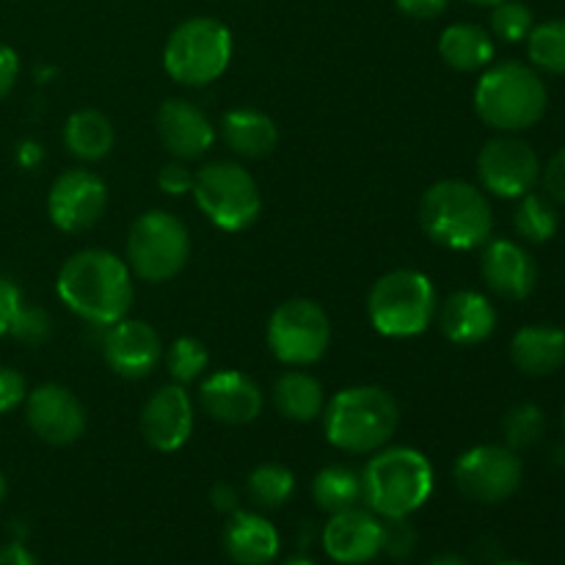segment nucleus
<instances>
[{
    "label": "nucleus",
    "instance_id": "nucleus-1",
    "mask_svg": "<svg viewBox=\"0 0 565 565\" xmlns=\"http://www.w3.org/2000/svg\"><path fill=\"white\" fill-rule=\"evenodd\" d=\"M58 298L94 326H114L132 303L130 270L116 254L86 248L72 254L55 281Z\"/></svg>",
    "mask_w": 565,
    "mask_h": 565
},
{
    "label": "nucleus",
    "instance_id": "nucleus-2",
    "mask_svg": "<svg viewBox=\"0 0 565 565\" xmlns=\"http://www.w3.org/2000/svg\"><path fill=\"white\" fill-rule=\"evenodd\" d=\"M419 224L425 235L439 246L469 252L491 241L494 213L478 185L463 180H441L423 193Z\"/></svg>",
    "mask_w": 565,
    "mask_h": 565
},
{
    "label": "nucleus",
    "instance_id": "nucleus-3",
    "mask_svg": "<svg viewBox=\"0 0 565 565\" xmlns=\"http://www.w3.org/2000/svg\"><path fill=\"white\" fill-rule=\"evenodd\" d=\"M397 403L381 386H351L337 392L326 406V439L342 452H375L395 436Z\"/></svg>",
    "mask_w": 565,
    "mask_h": 565
},
{
    "label": "nucleus",
    "instance_id": "nucleus-4",
    "mask_svg": "<svg viewBox=\"0 0 565 565\" xmlns=\"http://www.w3.org/2000/svg\"><path fill=\"white\" fill-rule=\"evenodd\" d=\"M434 491V467L412 447H390L362 472V500L384 519H408Z\"/></svg>",
    "mask_w": 565,
    "mask_h": 565
},
{
    "label": "nucleus",
    "instance_id": "nucleus-5",
    "mask_svg": "<svg viewBox=\"0 0 565 565\" xmlns=\"http://www.w3.org/2000/svg\"><path fill=\"white\" fill-rule=\"evenodd\" d=\"M544 81L539 72L519 61L489 66L475 88V110L489 127L500 132H519L533 127L546 114Z\"/></svg>",
    "mask_w": 565,
    "mask_h": 565
},
{
    "label": "nucleus",
    "instance_id": "nucleus-6",
    "mask_svg": "<svg viewBox=\"0 0 565 565\" xmlns=\"http://www.w3.org/2000/svg\"><path fill=\"white\" fill-rule=\"evenodd\" d=\"M436 287L419 270H390L367 296V315L375 331L395 340L417 337L436 318Z\"/></svg>",
    "mask_w": 565,
    "mask_h": 565
},
{
    "label": "nucleus",
    "instance_id": "nucleus-7",
    "mask_svg": "<svg viewBox=\"0 0 565 565\" xmlns=\"http://www.w3.org/2000/svg\"><path fill=\"white\" fill-rule=\"evenodd\" d=\"M232 58L230 28L213 17H191L166 39L163 66L182 86H207L221 77Z\"/></svg>",
    "mask_w": 565,
    "mask_h": 565
},
{
    "label": "nucleus",
    "instance_id": "nucleus-8",
    "mask_svg": "<svg viewBox=\"0 0 565 565\" xmlns=\"http://www.w3.org/2000/svg\"><path fill=\"white\" fill-rule=\"evenodd\" d=\"M193 196L210 224L224 232L248 230L263 210L254 177L232 160H215L204 166L193 180Z\"/></svg>",
    "mask_w": 565,
    "mask_h": 565
},
{
    "label": "nucleus",
    "instance_id": "nucleus-9",
    "mask_svg": "<svg viewBox=\"0 0 565 565\" xmlns=\"http://www.w3.org/2000/svg\"><path fill=\"white\" fill-rule=\"evenodd\" d=\"M191 257V235L177 215L149 210L138 215L127 235V259L143 281H169L185 268Z\"/></svg>",
    "mask_w": 565,
    "mask_h": 565
},
{
    "label": "nucleus",
    "instance_id": "nucleus-10",
    "mask_svg": "<svg viewBox=\"0 0 565 565\" xmlns=\"http://www.w3.org/2000/svg\"><path fill=\"white\" fill-rule=\"evenodd\" d=\"M331 342V320L309 298H292L268 320V348L281 364L307 367L323 359Z\"/></svg>",
    "mask_w": 565,
    "mask_h": 565
},
{
    "label": "nucleus",
    "instance_id": "nucleus-11",
    "mask_svg": "<svg viewBox=\"0 0 565 565\" xmlns=\"http://www.w3.org/2000/svg\"><path fill=\"white\" fill-rule=\"evenodd\" d=\"M458 491L480 505H497L522 486L524 467L516 450L500 445H480L463 452L452 469Z\"/></svg>",
    "mask_w": 565,
    "mask_h": 565
},
{
    "label": "nucleus",
    "instance_id": "nucleus-12",
    "mask_svg": "<svg viewBox=\"0 0 565 565\" xmlns=\"http://www.w3.org/2000/svg\"><path fill=\"white\" fill-rule=\"evenodd\" d=\"M478 174L486 191L502 199H522L539 185L541 160L522 138L500 136L480 149Z\"/></svg>",
    "mask_w": 565,
    "mask_h": 565
},
{
    "label": "nucleus",
    "instance_id": "nucleus-13",
    "mask_svg": "<svg viewBox=\"0 0 565 565\" xmlns=\"http://www.w3.org/2000/svg\"><path fill=\"white\" fill-rule=\"evenodd\" d=\"M108 207V185L103 177L86 169H70L55 177L47 196L50 221L61 232H86L97 224Z\"/></svg>",
    "mask_w": 565,
    "mask_h": 565
},
{
    "label": "nucleus",
    "instance_id": "nucleus-14",
    "mask_svg": "<svg viewBox=\"0 0 565 565\" xmlns=\"http://www.w3.org/2000/svg\"><path fill=\"white\" fill-rule=\"evenodd\" d=\"M25 417L33 434L55 447L72 445L86 430V412L75 392L61 384H42L28 395Z\"/></svg>",
    "mask_w": 565,
    "mask_h": 565
},
{
    "label": "nucleus",
    "instance_id": "nucleus-15",
    "mask_svg": "<svg viewBox=\"0 0 565 565\" xmlns=\"http://www.w3.org/2000/svg\"><path fill=\"white\" fill-rule=\"evenodd\" d=\"M326 555L340 565H364L381 555L384 544V522L362 508L331 513L329 524L323 527Z\"/></svg>",
    "mask_w": 565,
    "mask_h": 565
},
{
    "label": "nucleus",
    "instance_id": "nucleus-16",
    "mask_svg": "<svg viewBox=\"0 0 565 565\" xmlns=\"http://www.w3.org/2000/svg\"><path fill=\"white\" fill-rule=\"evenodd\" d=\"M193 430V403L182 384L160 386L141 412V434L158 452H174Z\"/></svg>",
    "mask_w": 565,
    "mask_h": 565
},
{
    "label": "nucleus",
    "instance_id": "nucleus-17",
    "mask_svg": "<svg viewBox=\"0 0 565 565\" xmlns=\"http://www.w3.org/2000/svg\"><path fill=\"white\" fill-rule=\"evenodd\" d=\"M160 345L158 331L143 320H127L121 318L119 323L108 326L105 334V362L121 379H147L160 362Z\"/></svg>",
    "mask_w": 565,
    "mask_h": 565
},
{
    "label": "nucleus",
    "instance_id": "nucleus-18",
    "mask_svg": "<svg viewBox=\"0 0 565 565\" xmlns=\"http://www.w3.org/2000/svg\"><path fill=\"white\" fill-rule=\"evenodd\" d=\"M199 401L210 417L226 425L254 423L263 412L259 386L237 370H221V373L210 375L199 390Z\"/></svg>",
    "mask_w": 565,
    "mask_h": 565
},
{
    "label": "nucleus",
    "instance_id": "nucleus-19",
    "mask_svg": "<svg viewBox=\"0 0 565 565\" xmlns=\"http://www.w3.org/2000/svg\"><path fill=\"white\" fill-rule=\"evenodd\" d=\"M160 143L180 160H196L213 147V121L188 99H166L158 110Z\"/></svg>",
    "mask_w": 565,
    "mask_h": 565
},
{
    "label": "nucleus",
    "instance_id": "nucleus-20",
    "mask_svg": "<svg viewBox=\"0 0 565 565\" xmlns=\"http://www.w3.org/2000/svg\"><path fill=\"white\" fill-rule=\"evenodd\" d=\"M480 274L486 285L508 301H522L539 285V268L533 257L513 241H489L480 257Z\"/></svg>",
    "mask_w": 565,
    "mask_h": 565
},
{
    "label": "nucleus",
    "instance_id": "nucleus-21",
    "mask_svg": "<svg viewBox=\"0 0 565 565\" xmlns=\"http://www.w3.org/2000/svg\"><path fill=\"white\" fill-rule=\"evenodd\" d=\"M439 329L452 345H480L497 329V309L475 290L452 292L439 307Z\"/></svg>",
    "mask_w": 565,
    "mask_h": 565
},
{
    "label": "nucleus",
    "instance_id": "nucleus-22",
    "mask_svg": "<svg viewBox=\"0 0 565 565\" xmlns=\"http://www.w3.org/2000/svg\"><path fill=\"white\" fill-rule=\"evenodd\" d=\"M224 550L237 565H270L279 557V530L252 511L230 513L224 527Z\"/></svg>",
    "mask_w": 565,
    "mask_h": 565
},
{
    "label": "nucleus",
    "instance_id": "nucleus-23",
    "mask_svg": "<svg viewBox=\"0 0 565 565\" xmlns=\"http://www.w3.org/2000/svg\"><path fill=\"white\" fill-rule=\"evenodd\" d=\"M511 359L524 375H552L565 364V331L524 326L511 340Z\"/></svg>",
    "mask_w": 565,
    "mask_h": 565
},
{
    "label": "nucleus",
    "instance_id": "nucleus-24",
    "mask_svg": "<svg viewBox=\"0 0 565 565\" xmlns=\"http://www.w3.org/2000/svg\"><path fill=\"white\" fill-rule=\"evenodd\" d=\"M224 143L241 158H265L279 143V130L268 114L254 108H235L221 119Z\"/></svg>",
    "mask_w": 565,
    "mask_h": 565
},
{
    "label": "nucleus",
    "instance_id": "nucleus-25",
    "mask_svg": "<svg viewBox=\"0 0 565 565\" xmlns=\"http://www.w3.org/2000/svg\"><path fill=\"white\" fill-rule=\"evenodd\" d=\"M439 55L450 70L478 72L494 61V42L489 31L472 22H456L439 36Z\"/></svg>",
    "mask_w": 565,
    "mask_h": 565
},
{
    "label": "nucleus",
    "instance_id": "nucleus-26",
    "mask_svg": "<svg viewBox=\"0 0 565 565\" xmlns=\"http://www.w3.org/2000/svg\"><path fill=\"white\" fill-rule=\"evenodd\" d=\"M64 143L77 160H103L114 149V125L94 108H81L66 119Z\"/></svg>",
    "mask_w": 565,
    "mask_h": 565
},
{
    "label": "nucleus",
    "instance_id": "nucleus-27",
    "mask_svg": "<svg viewBox=\"0 0 565 565\" xmlns=\"http://www.w3.org/2000/svg\"><path fill=\"white\" fill-rule=\"evenodd\" d=\"M274 406L279 408V414L285 419H292V423H312L315 417L323 414V386L309 373L292 370V373H285L274 384Z\"/></svg>",
    "mask_w": 565,
    "mask_h": 565
},
{
    "label": "nucleus",
    "instance_id": "nucleus-28",
    "mask_svg": "<svg viewBox=\"0 0 565 565\" xmlns=\"http://www.w3.org/2000/svg\"><path fill=\"white\" fill-rule=\"evenodd\" d=\"M312 500L320 511L340 513L362 500V475L348 467H326L312 480Z\"/></svg>",
    "mask_w": 565,
    "mask_h": 565
},
{
    "label": "nucleus",
    "instance_id": "nucleus-29",
    "mask_svg": "<svg viewBox=\"0 0 565 565\" xmlns=\"http://www.w3.org/2000/svg\"><path fill=\"white\" fill-rule=\"evenodd\" d=\"M296 491V478L281 463H259L246 480V494L263 511H276V508L287 505Z\"/></svg>",
    "mask_w": 565,
    "mask_h": 565
},
{
    "label": "nucleus",
    "instance_id": "nucleus-30",
    "mask_svg": "<svg viewBox=\"0 0 565 565\" xmlns=\"http://www.w3.org/2000/svg\"><path fill=\"white\" fill-rule=\"evenodd\" d=\"M513 226H516L519 237L530 243H546L555 237L561 218H557V210L552 207L550 199L539 196V193H524L522 202H519L516 215H513Z\"/></svg>",
    "mask_w": 565,
    "mask_h": 565
},
{
    "label": "nucleus",
    "instance_id": "nucleus-31",
    "mask_svg": "<svg viewBox=\"0 0 565 565\" xmlns=\"http://www.w3.org/2000/svg\"><path fill=\"white\" fill-rule=\"evenodd\" d=\"M527 55L539 70L565 75V20L533 25L527 36Z\"/></svg>",
    "mask_w": 565,
    "mask_h": 565
},
{
    "label": "nucleus",
    "instance_id": "nucleus-32",
    "mask_svg": "<svg viewBox=\"0 0 565 565\" xmlns=\"http://www.w3.org/2000/svg\"><path fill=\"white\" fill-rule=\"evenodd\" d=\"M546 419L535 403H519L502 419V434H505V447L511 450H527L544 436Z\"/></svg>",
    "mask_w": 565,
    "mask_h": 565
},
{
    "label": "nucleus",
    "instance_id": "nucleus-33",
    "mask_svg": "<svg viewBox=\"0 0 565 565\" xmlns=\"http://www.w3.org/2000/svg\"><path fill=\"white\" fill-rule=\"evenodd\" d=\"M207 348H204V342L193 340V337H180L166 351V370H169L177 384H191V381H196L207 370Z\"/></svg>",
    "mask_w": 565,
    "mask_h": 565
},
{
    "label": "nucleus",
    "instance_id": "nucleus-34",
    "mask_svg": "<svg viewBox=\"0 0 565 565\" xmlns=\"http://www.w3.org/2000/svg\"><path fill=\"white\" fill-rule=\"evenodd\" d=\"M533 11L522 0H505V3L494 6V11H491V31H494L497 39L508 44L524 42L530 31H533Z\"/></svg>",
    "mask_w": 565,
    "mask_h": 565
},
{
    "label": "nucleus",
    "instance_id": "nucleus-35",
    "mask_svg": "<svg viewBox=\"0 0 565 565\" xmlns=\"http://www.w3.org/2000/svg\"><path fill=\"white\" fill-rule=\"evenodd\" d=\"M9 334H14L25 345H44L50 340V334H53V320H50V315L44 309L20 307Z\"/></svg>",
    "mask_w": 565,
    "mask_h": 565
},
{
    "label": "nucleus",
    "instance_id": "nucleus-36",
    "mask_svg": "<svg viewBox=\"0 0 565 565\" xmlns=\"http://www.w3.org/2000/svg\"><path fill=\"white\" fill-rule=\"evenodd\" d=\"M417 546V533L406 519H386L384 522V544L381 552H386L395 561H406Z\"/></svg>",
    "mask_w": 565,
    "mask_h": 565
},
{
    "label": "nucleus",
    "instance_id": "nucleus-37",
    "mask_svg": "<svg viewBox=\"0 0 565 565\" xmlns=\"http://www.w3.org/2000/svg\"><path fill=\"white\" fill-rule=\"evenodd\" d=\"M193 180H196V177L191 174V169H188L182 160H171V163H166L158 174L160 191L169 193V196H185V193H191Z\"/></svg>",
    "mask_w": 565,
    "mask_h": 565
},
{
    "label": "nucleus",
    "instance_id": "nucleus-38",
    "mask_svg": "<svg viewBox=\"0 0 565 565\" xmlns=\"http://www.w3.org/2000/svg\"><path fill=\"white\" fill-rule=\"evenodd\" d=\"M28 397L25 379H22L17 370L0 367V414L11 412V408L20 406Z\"/></svg>",
    "mask_w": 565,
    "mask_h": 565
},
{
    "label": "nucleus",
    "instance_id": "nucleus-39",
    "mask_svg": "<svg viewBox=\"0 0 565 565\" xmlns=\"http://www.w3.org/2000/svg\"><path fill=\"white\" fill-rule=\"evenodd\" d=\"M20 307H22L20 287H17L11 279H6V276H0V337L9 334Z\"/></svg>",
    "mask_w": 565,
    "mask_h": 565
},
{
    "label": "nucleus",
    "instance_id": "nucleus-40",
    "mask_svg": "<svg viewBox=\"0 0 565 565\" xmlns=\"http://www.w3.org/2000/svg\"><path fill=\"white\" fill-rule=\"evenodd\" d=\"M541 182H544L550 199L565 204V149H561L557 154H552L546 169H541Z\"/></svg>",
    "mask_w": 565,
    "mask_h": 565
},
{
    "label": "nucleus",
    "instance_id": "nucleus-41",
    "mask_svg": "<svg viewBox=\"0 0 565 565\" xmlns=\"http://www.w3.org/2000/svg\"><path fill=\"white\" fill-rule=\"evenodd\" d=\"M17 75H20V58H17V53L9 44L0 42V99L9 97L17 83Z\"/></svg>",
    "mask_w": 565,
    "mask_h": 565
},
{
    "label": "nucleus",
    "instance_id": "nucleus-42",
    "mask_svg": "<svg viewBox=\"0 0 565 565\" xmlns=\"http://www.w3.org/2000/svg\"><path fill=\"white\" fill-rule=\"evenodd\" d=\"M450 6V0H397V9L414 20H434Z\"/></svg>",
    "mask_w": 565,
    "mask_h": 565
},
{
    "label": "nucleus",
    "instance_id": "nucleus-43",
    "mask_svg": "<svg viewBox=\"0 0 565 565\" xmlns=\"http://www.w3.org/2000/svg\"><path fill=\"white\" fill-rule=\"evenodd\" d=\"M210 502H213L215 511L221 513H235L237 511V491L230 483H215L210 489Z\"/></svg>",
    "mask_w": 565,
    "mask_h": 565
},
{
    "label": "nucleus",
    "instance_id": "nucleus-44",
    "mask_svg": "<svg viewBox=\"0 0 565 565\" xmlns=\"http://www.w3.org/2000/svg\"><path fill=\"white\" fill-rule=\"evenodd\" d=\"M0 565H39V563L22 544H6L3 550H0Z\"/></svg>",
    "mask_w": 565,
    "mask_h": 565
},
{
    "label": "nucleus",
    "instance_id": "nucleus-45",
    "mask_svg": "<svg viewBox=\"0 0 565 565\" xmlns=\"http://www.w3.org/2000/svg\"><path fill=\"white\" fill-rule=\"evenodd\" d=\"M425 565H472L467 561V557L461 555H452V552H447V555H439V557H430Z\"/></svg>",
    "mask_w": 565,
    "mask_h": 565
},
{
    "label": "nucleus",
    "instance_id": "nucleus-46",
    "mask_svg": "<svg viewBox=\"0 0 565 565\" xmlns=\"http://www.w3.org/2000/svg\"><path fill=\"white\" fill-rule=\"evenodd\" d=\"M42 158V147H36V143H22V149H20V160L25 166H31L33 160H39Z\"/></svg>",
    "mask_w": 565,
    "mask_h": 565
},
{
    "label": "nucleus",
    "instance_id": "nucleus-47",
    "mask_svg": "<svg viewBox=\"0 0 565 565\" xmlns=\"http://www.w3.org/2000/svg\"><path fill=\"white\" fill-rule=\"evenodd\" d=\"M281 565H315L312 561H309V557H303V555H296V557H287L285 563Z\"/></svg>",
    "mask_w": 565,
    "mask_h": 565
},
{
    "label": "nucleus",
    "instance_id": "nucleus-48",
    "mask_svg": "<svg viewBox=\"0 0 565 565\" xmlns=\"http://www.w3.org/2000/svg\"><path fill=\"white\" fill-rule=\"evenodd\" d=\"M467 3H475V6H491V9H494V6L505 3V0H467Z\"/></svg>",
    "mask_w": 565,
    "mask_h": 565
},
{
    "label": "nucleus",
    "instance_id": "nucleus-49",
    "mask_svg": "<svg viewBox=\"0 0 565 565\" xmlns=\"http://www.w3.org/2000/svg\"><path fill=\"white\" fill-rule=\"evenodd\" d=\"M3 497H6V478L3 472H0V502H3Z\"/></svg>",
    "mask_w": 565,
    "mask_h": 565
},
{
    "label": "nucleus",
    "instance_id": "nucleus-50",
    "mask_svg": "<svg viewBox=\"0 0 565 565\" xmlns=\"http://www.w3.org/2000/svg\"><path fill=\"white\" fill-rule=\"evenodd\" d=\"M500 565H530V563H516V561H513V563H500Z\"/></svg>",
    "mask_w": 565,
    "mask_h": 565
},
{
    "label": "nucleus",
    "instance_id": "nucleus-51",
    "mask_svg": "<svg viewBox=\"0 0 565 565\" xmlns=\"http://www.w3.org/2000/svg\"><path fill=\"white\" fill-rule=\"evenodd\" d=\"M563 428H565V408H563Z\"/></svg>",
    "mask_w": 565,
    "mask_h": 565
}]
</instances>
